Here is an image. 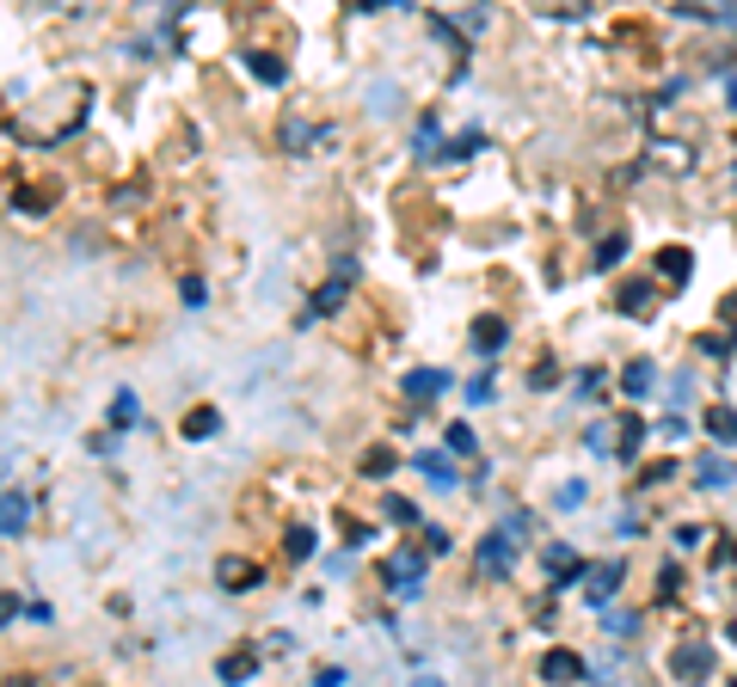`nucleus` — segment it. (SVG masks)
<instances>
[{
	"instance_id": "2",
	"label": "nucleus",
	"mask_w": 737,
	"mask_h": 687,
	"mask_svg": "<svg viewBox=\"0 0 737 687\" xmlns=\"http://www.w3.org/2000/svg\"><path fill=\"white\" fill-rule=\"evenodd\" d=\"M504 344H510V326H504L498 313H480V319H473V350H480V357H498Z\"/></svg>"
},
{
	"instance_id": "5",
	"label": "nucleus",
	"mask_w": 737,
	"mask_h": 687,
	"mask_svg": "<svg viewBox=\"0 0 737 687\" xmlns=\"http://www.w3.org/2000/svg\"><path fill=\"white\" fill-rule=\"evenodd\" d=\"M480 571H486V578H504V571H510V534H486V540H480Z\"/></svg>"
},
{
	"instance_id": "27",
	"label": "nucleus",
	"mask_w": 737,
	"mask_h": 687,
	"mask_svg": "<svg viewBox=\"0 0 737 687\" xmlns=\"http://www.w3.org/2000/svg\"><path fill=\"white\" fill-rule=\"evenodd\" d=\"M473 148H480V136H461V141H449V148H442V154H437V160H468V154H473Z\"/></svg>"
},
{
	"instance_id": "1",
	"label": "nucleus",
	"mask_w": 737,
	"mask_h": 687,
	"mask_svg": "<svg viewBox=\"0 0 737 687\" xmlns=\"http://www.w3.org/2000/svg\"><path fill=\"white\" fill-rule=\"evenodd\" d=\"M388 595L393 602H418V590H424V559H418V547H400V552H388Z\"/></svg>"
},
{
	"instance_id": "10",
	"label": "nucleus",
	"mask_w": 737,
	"mask_h": 687,
	"mask_svg": "<svg viewBox=\"0 0 737 687\" xmlns=\"http://www.w3.org/2000/svg\"><path fill=\"white\" fill-rule=\"evenodd\" d=\"M541 675H548V682H578L584 663H578V651H548L541 656Z\"/></svg>"
},
{
	"instance_id": "23",
	"label": "nucleus",
	"mask_w": 737,
	"mask_h": 687,
	"mask_svg": "<svg viewBox=\"0 0 737 687\" xmlns=\"http://www.w3.org/2000/svg\"><path fill=\"white\" fill-rule=\"evenodd\" d=\"M400 467V454H388V449H376V454H362V473L369 479H388V473Z\"/></svg>"
},
{
	"instance_id": "21",
	"label": "nucleus",
	"mask_w": 737,
	"mask_h": 687,
	"mask_svg": "<svg viewBox=\"0 0 737 687\" xmlns=\"http://www.w3.org/2000/svg\"><path fill=\"white\" fill-rule=\"evenodd\" d=\"M621 258H627V234H609V240L597 246V270H614Z\"/></svg>"
},
{
	"instance_id": "29",
	"label": "nucleus",
	"mask_w": 737,
	"mask_h": 687,
	"mask_svg": "<svg viewBox=\"0 0 737 687\" xmlns=\"http://www.w3.org/2000/svg\"><path fill=\"white\" fill-rule=\"evenodd\" d=\"M486 399H492V375L468 381V406H486Z\"/></svg>"
},
{
	"instance_id": "17",
	"label": "nucleus",
	"mask_w": 737,
	"mask_h": 687,
	"mask_svg": "<svg viewBox=\"0 0 737 687\" xmlns=\"http://www.w3.org/2000/svg\"><path fill=\"white\" fill-rule=\"evenodd\" d=\"M25 515H32L25 491H7V540H19V534H25Z\"/></svg>"
},
{
	"instance_id": "30",
	"label": "nucleus",
	"mask_w": 737,
	"mask_h": 687,
	"mask_svg": "<svg viewBox=\"0 0 737 687\" xmlns=\"http://www.w3.org/2000/svg\"><path fill=\"white\" fill-rule=\"evenodd\" d=\"M412 687H442V682H437V675H418V682H412Z\"/></svg>"
},
{
	"instance_id": "28",
	"label": "nucleus",
	"mask_w": 737,
	"mask_h": 687,
	"mask_svg": "<svg viewBox=\"0 0 737 687\" xmlns=\"http://www.w3.org/2000/svg\"><path fill=\"white\" fill-rule=\"evenodd\" d=\"M179 295H185V307H204V277H185L179 282Z\"/></svg>"
},
{
	"instance_id": "6",
	"label": "nucleus",
	"mask_w": 737,
	"mask_h": 687,
	"mask_svg": "<svg viewBox=\"0 0 737 687\" xmlns=\"http://www.w3.org/2000/svg\"><path fill=\"white\" fill-rule=\"evenodd\" d=\"M652 381H658V362H652V357H633L627 375H621V393H627V399H645V393H652Z\"/></svg>"
},
{
	"instance_id": "20",
	"label": "nucleus",
	"mask_w": 737,
	"mask_h": 687,
	"mask_svg": "<svg viewBox=\"0 0 737 687\" xmlns=\"http://www.w3.org/2000/svg\"><path fill=\"white\" fill-rule=\"evenodd\" d=\"M141 418V406H136V393H117V399H111V423H117V430H129V423H136Z\"/></svg>"
},
{
	"instance_id": "15",
	"label": "nucleus",
	"mask_w": 737,
	"mask_h": 687,
	"mask_svg": "<svg viewBox=\"0 0 737 687\" xmlns=\"http://www.w3.org/2000/svg\"><path fill=\"white\" fill-rule=\"evenodd\" d=\"M252 669H258V651H234V656H221V682H252Z\"/></svg>"
},
{
	"instance_id": "13",
	"label": "nucleus",
	"mask_w": 737,
	"mask_h": 687,
	"mask_svg": "<svg viewBox=\"0 0 737 687\" xmlns=\"http://www.w3.org/2000/svg\"><path fill=\"white\" fill-rule=\"evenodd\" d=\"M216 430H221V411H216V406H197V411H191V418H185V436H191V442L216 436Z\"/></svg>"
},
{
	"instance_id": "4",
	"label": "nucleus",
	"mask_w": 737,
	"mask_h": 687,
	"mask_svg": "<svg viewBox=\"0 0 737 687\" xmlns=\"http://www.w3.org/2000/svg\"><path fill=\"white\" fill-rule=\"evenodd\" d=\"M694 479H701V491H732V485H737V467L725 461V454H701Z\"/></svg>"
},
{
	"instance_id": "25",
	"label": "nucleus",
	"mask_w": 737,
	"mask_h": 687,
	"mask_svg": "<svg viewBox=\"0 0 737 687\" xmlns=\"http://www.w3.org/2000/svg\"><path fill=\"white\" fill-rule=\"evenodd\" d=\"M221 583H234V590H246V583H252V564L228 559V564H221Z\"/></svg>"
},
{
	"instance_id": "16",
	"label": "nucleus",
	"mask_w": 737,
	"mask_h": 687,
	"mask_svg": "<svg viewBox=\"0 0 737 687\" xmlns=\"http://www.w3.org/2000/svg\"><path fill=\"white\" fill-rule=\"evenodd\" d=\"M706 430H713V436L732 449V442H737V411H732V406H713V411H706Z\"/></svg>"
},
{
	"instance_id": "24",
	"label": "nucleus",
	"mask_w": 737,
	"mask_h": 687,
	"mask_svg": "<svg viewBox=\"0 0 737 687\" xmlns=\"http://www.w3.org/2000/svg\"><path fill=\"white\" fill-rule=\"evenodd\" d=\"M553 503H560V510H578V503H584V479H565L560 491H553Z\"/></svg>"
},
{
	"instance_id": "18",
	"label": "nucleus",
	"mask_w": 737,
	"mask_h": 687,
	"mask_svg": "<svg viewBox=\"0 0 737 687\" xmlns=\"http://www.w3.org/2000/svg\"><path fill=\"white\" fill-rule=\"evenodd\" d=\"M621 313H633V319L652 313V282H627V289H621Z\"/></svg>"
},
{
	"instance_id": "12",
	"label": "nucleus",
	"mask_w": 737,
	"mask_h": 687,
	"mask_svg": "<svg viewBox=\"0 0 737 687\" xmlns=\"http://www.w3.org/2000/svg\"><path fill=\"white\" fill-rule=\"evenodd\" d=\"M246 68H252L258 80H270V86H283V74H289V68H283V56H270V49H252Z\"/></svg>"
},
{
	"instance_id": "11",
	"label": "nucleus",
	"mask_w": 737,
	"mask_h": 687,
	"mask_svg": "<svg viewBox=\"0 0 737 687\" xmlns=\"http://www.w3.org/2000/svg\"><path fill=\"white\" fill-rule=\"evenodd\" d=\"M609 590H621V559H614V564H597V571H590V602H597L602 614H609Z\"/></svg>"
},
{
	"instance_id": "22",
	"label": "nucleus",
	"mask_w": 737,
	"mask_h": 687,
	"mask_svg": "<svg viewBox=\"0 0 737 687\" xmlns=\"http://www.w3.org/2000/svg\"><path fill=\"white\" fill-rule=\"evenodd\" d=\"M283 552H289V559H308V552H314V528H308V522H296V528H289V540H283Z\"/></svg>"
},
{
	"instance_id": "8",
	"label": "nucleus",
	"mask_w": 737,
	"mask_h": 687,
	"mask_svg": "<svg viewBox=\"0 0 737 687\" xmlns=\"http://www.w3.org/2000/svg\"><path fill=\"white\" fill-rule=\"evenodd\" d=\"M406 393H412V399L424 406V399H437V393H449V375H442V369H412V375H406Z\"/></svg>"
},
{
	"instance_id": "7",
	"label": "nucleus",
	"mask_w": 737,
	"mask_h": 687,
	"mask_svg": "<svg viewBox=\"0 0 737 687\" xmlns=\"http://www.w3.org/2000/svg\"><path fill=\"white\" fill-rule=\"evenodd\" d=\"M658 277H670L676 289H682V282L694 277V258H689V246H664V252H658Z\"/></svg>"
},
{
	"instance_id": "26",
	"label": "nucleus",
	"mask_w": 737,
	"mask_h": 687,
	"mask_svg": "<svg viewBox=\"0 0 737 687\" xmlns=\"http://www.w3.org/2000/svg\"><path fill=\"white\" fill-rule=\"evenodd\" d=\"M381 510H388L393 522H418V503H406V498H388V503H381Z\"/></svg>"
},
{
	"instance_id": "3",
	"label": "nucleus",
	"mask_w": 737,
	"mask_h": 687,
	"mask_svg": "<svg viewBox=\"0 0 737 687\" xmlns=\"http://www.w3.org/2000/svg\"><path fill=\"white\" fill-rule=\"evenodd\" d=\"M670 669L682 675V682H706V675H713V644H682V651L670 656Z\"/></svg>"
},
{
	"instance_id": "9",
	"label": "nucleus",
	"mask_w": 737,
	"mask_h": 687,
	"mask_svg": "<svg viewBox=\"0 0 737 687\" xmlns=\"http://www.w3.org/2000/svg\"><path fill=\"white\" fill-rule=\"evenodd\" d=\"M418 473L430 485H442V491L456 485V467H449V454H442V449H418Z\"/></svg>"
},
{
	"instance_id": "14",
	"label": "nucleus",
	"mask_w": 737,
	"mask_h": 687,
	"mask_svg": "<svg viewBox=\"0 0 737 687\" xmlns=\"http://www.w3.org/2000/svg\"><path fill=\"white\" fill-rule=\"evenodd\" d=\"M640 442H645V423L627 411V418H621V449H614V461H640Z\"/></svg>"
},
{
	"instance_id": "19",
	"label": "nucleus",
	"mask_w": 737,
	"mask_h": 687,
	"mask_svg": "<svg viewBox=\"0 0 737 687\" xmlns=\"http://www.w3.org/2000/svg\"><path fill=\"white\" fill-rule=\"evenodd\" d=\"M442 442H449V454H461V461H468V454L480 449V436H473V430H468V423H461V418L449 423V430H442Z\"/></svg>"
}]
</instances>
